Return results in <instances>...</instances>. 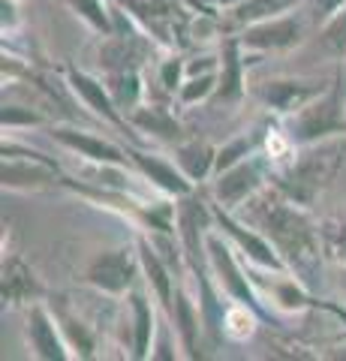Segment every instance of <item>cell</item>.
Returning <instances> with one entry per match:
<instances>
[{
    "mask_svg": "<svg viewBox=\"0 0 346 361\" xmlns=\"http://www.w3.org/2000/svg\"><path fill=\"white\" fill-rule=\"evenodd\" d=\"M235 214L274 244V250L283 256V262L301 283H307L310 289L319 286L326 250H322V232L314 208L298 205L274 184H265Z\"/></svg>",
    "mask_w": 346,
    "mask_h": 361,
    "instance_id": "cell-1",
    "label": "cell"
},
{
    "mask_svg": "<svg viewBox=\"0 0 346 361\" xmlns=\"http://www.w3.org/2000/svg\"><path fill=\"white\" fill-rule=\"evenodd\" d=\"M343 163H346V135H334V139H322L314 145H298L289 163L271 166L268 184H274L280 193L295 199L298 205L314 208L319 196L334 184Z\"/></svg>",
    "mask_w": 346,
    "mask_h": 361,
    "instance_id": "cell-2",
    "label": "cell"
},
{
    "mask_svg": "<svg viewBox=\"0 0 346 361\" xmlns=\"http://www.w3.org/2000/svg\"><path fill=\"white\" fill-rule=\"evenodd\" d=\"M205 250H208L211 274H214L223 295H226L229 301H241V304H247V307H253L268 325H280L271 316V310L262 304V295H259V289H256V280L250 277L244 259L238 256V250L232 247V241L217 229V226L205 235Z\"/></svg>",
    "mask_w": 346,
    "mask_h": 361,
    "instance_id": "cell-3",
    "label": "cell"
},
{
    "mask_svg": "<svg viewBox=\"0 0 346 361\" xmlns=\"http://www.w3.org/2000/svg\"><path fill=\"white\" fill-rule=\"evenodd\" d=\"M286 133L295 145H314L322 139H334V135H346V90L340 85V75L319 97L286 118Z\"/></svg>",
    "mask_w": 346,
    "mask_h": 361,
    "instance_id": "cell-4",
    "label": "cell"
},
{
    "mask_svg": "<svg viewBox=\"0 0 346 361\" xmlns=\"http://www.w3.org/2000/svg\"><path fill=\"white\" fill-rule=\"evenodd\" d=\"M139 277H142L139 244H121L111 247V250H99L85 265V283L109 298H124L130 289H136Z\"/></svg>",
    "mask_w": 346,
    "mask_h": 361,
    "instance_id": "cell-5",
    "label": "cell"
},
{
    "mask_svg": "<svg viewBox=\"0 0 346 361\" xmlns=\"http://www.w3.org/2000/svg\"><path fill=\"white\" fill-rule=\"evenodd\" d=\"M211 208H214V226L232 241V247L238 250V256L244 262L253 265V268H262L268 274H286L289 265L283 262V256L274 250V244L268 241L259 229L247 226L235 211L217 205L214 199H211Z\"/></svg>",
    "mask_w": 346,
    "mask_h": 361,
    "instance_id": "cell-6",
    "label": "cell"
},
{
    "mask_svg": "<svg viewBox=\"0 0 346 361\" xmlns=\"http://www.w3.org/2000/svg\"><path fill=\"white\" fill-rule=\"evenodd\" d=\"M268 172H271V163H268V157L259 151V154L247 157V160H241V163L217 172L214 178H211L208 193L217 205L229 208V211H238L244 202H247L250 196H256L268 184Z\"/></svg>",
    "mask_w": 346,
    "mask_h": 361,
    "instance_id": "cell-7",
    "label": "cell"
},
{
    "mask_svg": "<svg viewBox=\"0 0 346 361\" xmlns=\"http://www.w3.org/2000/svg\"><path fill=\"white\" fill-rule=\"evenodd\" d=\"M25 346L27 355L37 361H70L73 349L66 343V337L58 325V316H54L49 301H33L25 307Z\"/></svg>",
    "mask_w": 346,
    "mask_h": 361,
    "instance_id": "cell-8",
    "label": "cell"
},
{
    "mask_svg": "<svg viewBox=\"0 0 346 361\" xmlns=\"http://www.w3.org/2000/svg\"><path fill=\"white\" fill-rule=\"evenodd\" d=\"M307 37V18L301 13H286V16H274L256 25L241 27L238 39L250 54H271V51H289L301 45Z\"/></svg>",
    "mask_w": 346,
    "mask_h": 361,
    "instance_id": "cell-9",
    "label": "cell"
},
{
    "mask_svg": "<svg viewBox=\"0 0 346 361\" xmlns=\"http://www.w3.org/2000/svg\"><path fill=\"white\" fill-rule=\"evenodd\" d=\"M63 73H66V85H70V90L82 99V106L91 111V115H97L103 123H109V127H115L118 133L130 135L132 145H142L139 135L132 133L130 118L115 106V99H111V94H109V87H106L103 78L85 73V70H79V66H73V63H66Z\"/></svg>",
    "mask_w": 346,
    "mask_h": 361,
    "instance_id": "cell-10",
    "label": "cell"
},
{
    "mask_svg": "<svg viewBox=\"0 0 346 361\" xmlns=\"http://www.w3.org/2000/svg\"><path fill=\"white\" fill-rule=\"evenodd\" d=\"M331 82H322V78H289V75H280V78H265V82L253 85L250 94L259 99L265 109L277 111V115H295L301 106H307L314 97H319Z\"/></svg>",
    "mask_w": 346,
    "mask_h": 361,
    "instance_id": "cell-11",
    "label": "cell"
},
{
    "mask_svg": "<svg viewBox=\"0 0 346 361\" xmlns=\"http://www.w3.org/2000/svg\"><path fill=\"white\" fill-rule=\"evenodd\" d=\"M111 4L124 6L154 39L166 45V49H175L172 37L184 33L178 21H187V9L178 4V0H111Z\"/></svg>",
    "mask_w": 346,
    "mask_h": 361,
    "instance_id": "cell-12",
    "label": "cell"
},
{
    "mask_svg": "<svg viewBox=\"0 0 346 361\" xmlns=\"http://www.w3.org/2000/svg\"><path fill=\"white\" fill-rule=\"evenodd\" d=\"M124 151L130 157L132 169H136V175L142 180H148L154 190H160L163 196L181 199V196H187V193H193V190H196V184L181 172V166H178V163H169L160 154L142 151L139 145H130V148H124Z\"/></svg>",
    "mask_w": 346,
    "mask_h": 361,
    "instance_id": "cell-13",
    "label": "cell"
},
{
    "mask_svg": "<svg viewBox=\"0 0 346 361\" xmlns=\"http://www.w3.org/2000/svg\"><path fill=\"white\" fill-rule=\"evenodd\" d=\"M0 295L4 307H27L33 301H46L49 286L18 253H4L0 262Z\"/></svg>",
    "mask_w": 346,
    "mask_h": 361,
    "instance_id": "cell-14",
    "label": "cell"
},
{
    "mask_svg": "<svg viewBox=\"0 0 346 361\" xmlns=\"http://www.w3.org/2000/svg\"><path fill=\"white\" fill-rule=\"evenodd\" d=\"M0 180H4V190H9V193H42V190L61 184V169L58 163L4 154Z\"/></svg>",
    "mask_w": 346,
    "mask_h": 361,
    "instance_id": "cell-15",
    "label": "cell"
},
{
    "mask_svg": "<svg viewBox=\"0 0 346 361\" xmlns=\"http://www.w3.org/2000/svg\"><path fill=\"white\" fill-rule=\"evenodd\" d=\"M139 244V259H142V280L148 283V292L157 298L160 310L169 316L175 307V286H178V277L172 271V262L160 253V247L154 244L148 235H139L136 238Z\"/></svg>",
    "mask_w": 346,
    "mask_h": 361,
    "instance_id": "cell-16",
    "label": "cell"
},
{
    "mask_svg": "<svg viewBox=\"0 0 346 361\" xmlns=\"http://www.w3.org/2000/svg\"><path fill=\"white\" fill-rule=\"evenodd\" d=\"M51 139L61 145V148L79 154L87 163H118V166H132L124 148L111 145L109 139L97 133H87L79 127H66V123H54L51 127Z\"/></svg>",
    "mask_w": 346,
    "mask_h": 361,
    "instance_id": "cell-17",
    "label": "cell"
},
{
    "mask_svg": "<svg viewBox=\"0 0 346 361\" xmlns=\"http://www.w3.org/2000/svg\"><path fill=\"white\" fill-rule=\"evenodd\" d=\"M169 319L175 325L178 346L184 349V358H202V337H205L202 307H199V301H193V295L181 283V277H178V286H175V307L169 313Z\"/></svg>",
    "mask_w": 346,
    "mask_h": 361,
    "instance_id": "cell-18",
    "label": "cell"
},
{
    "mask_svg": "<svg viewBox=\"0 0 346 361\" xmlns=\"http://www.w3.org/2000/svg\"><path fill=\"white\" fill-rule=\"evenodd\" d=\"M127 310H130V358H151L154 337H157L160 316L144 289H130L127 292Z\"/></svg>",
    "mask_w": 346,
    "mask_h": 361,
    "instance_id": "cell-19",
    "label": "cell"
},
{
    "mask_svg": "<svg viewBox=\"0 0 346 361\" xmlns=\"http://www.w3.org/2000/svg\"><path fill=\"white\" fill-rule=\"evenodd\" d=\"M268 298L277 310L283 313H304V310H328L334 316H340L346 319V313L340 307H334L328 301H319L314 295V289L307 283H301V280L292 274V271H286V274H277V280H271V286H268Z\"/></svg>",
    "mask_w": 346,
    "mask_h": 361,
    "instance_id": "cell-20",
    "label": "cell"
},
{
    "mask_svg": "<svg viewBox=\"0 0 346 361\" xmlns=\"http://www.w3.org/2000/svg\"><path fill=\"white\" fill-rule=\"evenodd\" d=\"M244 70H247V58H244L241 39L238 37H226L223 45H220V70H217V94H214V99H223V103H235V99H241L244 90H247Z\"/></svg>",
    "mask_w": 346,
    "mask_h": 361,
    "instance_id": "cell-21",
    "label": "cell"
},
{
    "mask_svg": "<svg viewBox=\"0 0 346 361\" xmlns=\"http://www.w3.org/2000/svg\"><path fill=\"white\" fill-rule=\"evenodd\" d=\"M130 123H132V130H139V133H148L151 139H160V142H169V145H178L184 139V123L178 121L172 115V109L166 106V103H142L130 111Z\"/></svg>",
    "mask_w": 346,
    "mask_h": 361,
    "instance_id": "cell-22",
    "label": "cell"
},
{
    "mask_svg": "<svg viewBox=\"0 0 346 361\" xmlns=\"http://www.w3.org/2000/svg\"><path fill=\"white\" fill-rule=\"evenodd\" d=\"M175 163L181 166V172L199 187L202 180L214 178L217 166V148L202 139H181L175 145Z\"/></svg>",
    "mask_w": 346,
    "mask_h": 361,
    "instance_id": "cell-23",
    "label": "cell"
},
{
    "mask_svg": "<svg viewBox=\"0 0 346 361\" xmlns=\"http://www.w3.org/2000/svg\"><path fill=\"white\" fill-rule=\"evenodd\" d=\"M49 304H51L54 316H58V325H61V331L66 337V343H70V349H73V358H82V361L97 358V337L91 331V325H87L85 319H79L63 298H49Z\"/></svg>",
    "mask_w": 346,
    "mask_h": 361,
    "instance_id": "cell-24",
    "label": "cell"
},
{
    "mask_svg": "<svg viewBox=\"0 0 346 361\" xmlns=\"http://www.w3.org/2000/svg\"><path fill=\"white\" fill-rule=\"evenodd\" d=\"M103 82L109 87L115 106L130 115L136 106L144 103V78H142V66H130V70H115V73H103Z\"/></svg>",
    "mask_w": 346,
    "mask_h": 361,
    "instance_id": "cell-25",
    "label": "cell"
},
{
    "mask_svg": "<svg viewBox=\"0 0 346 361\" xmlns=\"http://www.w3.org/2000/svg\"><path fill=\"white\" fill-rule=\"evenodd\" d=\"M298 4H301V0H241L238 6L229 9V25L247 27V25H256V21L292 13Z\"/></svg>",
    "mask_w": 346,
    "mask_h": 361,
    "instance_id": "cell-26",
    "label": "cell"
},
{
    "mask_svg": "<svg viewBox=\"0 0 346 361\" xmlns=\"http://www.w3.org/2000/svg\"><path fill=\"white\" fill-rule=\"evenodd\" d=\"M259 322H265L253 307L241 301H229L226 313H223V337L232 343H247L250 337L259 331Z\"/></svg>",
    "mask_w": 346,
    "mask_h": 361,
    "instance_id": "cell-27",
    "label": "cell"
},
{
    "mask_svg": "<svg viewBox=\"0 0 346 361\" xmlns=\"http://www.w3.org/2000/svg\"><path fill=\"white\" fill-rule=\"evenodd\" d=\"M319 232H322L326 259H331L334 265H346V208L326 214L319 220Z\"/></svg>",
    "mask_w": 346,
    "mask_h": 361,
    "instance_id": "cell-28",
    "label": "cell"
},
{
    "mask_svg": "<svg viewBox=\"0 0 346 361\" xmlns=\"http://www.w3.org/2000/svg\"><path fill=\"white\" fill-rule=\"evenodd\" d=\"M75 18H82L87 27L99 37H111L115 33V21H111V0H63Z\"/></svg>",
    "mask_w": 346,
    "mask_h": 361,
    "instance_id": "cell-29",
    "label": "cell"
},
{
    "mask_svg": "<svg viewBox=\"0 0 346 361\" xmlns=\"http://www.w3.org/2000/svg\"><path fill=\"white\" fill-rule=\"evenodd\" d=\"M319 45L331 58H346V4L319 25Z\"/></svg>",
    "mask_w": 346,
    "mask_h": 361,
    "instance_id": "cell-30",
    "label": "cell"
},
{
    "mask_svg": "<svg viewBox=\"0 0 346 361\" xmlns=\"http://www.w3.org/2000/svg\"><path fill=\"white\" fill-rule=\"evenodd\" d=\"M214 94H217V73H202V75H187L175 99L181 106H199L214 99Z\"/></svg>",
    "mask_w": 346,
    "mask_h": 361,
    "instance_id": "cell-31",
    "label": "cell"
},
{
    "mask_svg": "<svg viewBox=\"0 0 346 361\" xmlns=\"http://www.w3.org/2000/svg\"><path fill=\"white\" fill-rule=\"evenodd\" d=\"M0 123H4V133H13V130H25V127H46L49 118L37 109L18 106V103H4Z\"/></svg>",
    "mask_w": 346,
    "mask_h": 361,
    "instance_id": "cell-32",
    "label": "cell"
},
{
    "mask_svg": "<svg viewBox=\"0 0 346 361\" xmlns=\"http://www.w3.org/2000/svg\"><path fill=\"white\" fill-rule=\"evenodd\" d=\"M184 78H187V61L181 58V54L172 51L166 61H160V66H157V82L163 85V94L166 97H178V90H181Z\"/></svg>",
    "mask_w": 346,
    "mask_h": 361,
    "instance_id": "cell-33",
    "label": "cell"
},
{
    "mask_svg": "<svg viewBox=\"0 0 346 361\" xmlns=\"http://www.w3.org/2000/svg\"><path fill=\"white\" fill-rule=\"evenodd\" d=\"M175 329V325H172V319H169V316H160V325H157V337H154V349H151V358H160V361H175V358H181L184 353H178V349H181V346H178L175 349V343H172V331Z\"/></svg>",
    "mask_w": 346,
    "mask_h": 361,
    "instance_id": "cell-34",
    "label": "cell"
},
{
    "mask_svg": "<svg viewBox=\"0 0 346 361\" xmlns=\"http://www.w3.org/2000/svg\"><path fill=\"white\" fill-rule=\"evenodd\" d=\"M343 4L346 0H310V21H314V25H322V21H328Z\"/></svg>",
    "mask_w": 346,
    "mask_h": 361,
    "instance_id": "cell-35",
    "label": "cell"
},
{
    "mask_svg": "<svg viewBox=\"0 0 346 361\" xmlns=\"http://www.w3.org/2000/svg\"><path fill=\"white\" fill-rule=\"evenodd\" d=\"M0 25H4V37L18 30V25H21L18 0H0Z\"/></svg>",
    "mask_w": 346,
    "mask_h": 361,
    "instance_id": "cell-36",
    "label": "cell"
},
{
    "mask_svg": "<svg viewBox=\"0 0 346 361\" xmlns=\"http://www.w3.org/2000/svg\"><path fill=\"white\" fill-rule=\"evenodd\" d=\"M338 289H340V295L346 301V265H338Z\"/></svg>",
    "mask_w": 346,
    "mask_h": 361,
    "instance_id": "cell-37",
    "label": "cell"
},
{
    "mask_svg": "<svg viewBox=\"0 0 346 361\" xmlns=\"http://www.w3.org/2000/svg\"><path fill=\"white\" fill-rule=\"evenodd\" d=\"M205 4H211L214 9H232V6H238L241 0H205Z\"/></svg>",
    "mask_w": 346,
    "mask_h": 361,
    "instance_id": "cell-38",
    "label": "cell"
},
{
    "mask_svg": "<svg viewBox=\"0 0 346 361\" xmlns=\"http://www.w3.org/2000/svg\"><path fill=\"white\" fill-rule=\"evenodd\" d=\"M340 85H343V90H346V58H343V66H340Z\"/></svg>",
    "mask_w": 346,
    "mask_h": 361,
    "instance_id": "cell-39",
    "label": "cell"
}]
</instances>
